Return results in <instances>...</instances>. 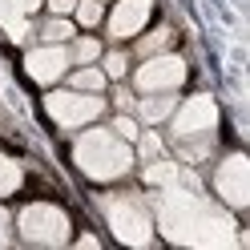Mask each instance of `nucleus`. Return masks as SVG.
I'll return each instance as SVG.
<instances>
[{"instance_id": "1", "label": "nucleus", "mask_w": 250, "mask_h": 250, "mask_svg": "<svg viewBox=\"0 0 250 250\" xmlns=\"http://www.w3.org/2000/svg\"><path fill=\"white\" fill-rule=\"evenodd\" d=\"M158 226L178 246H230L234 242L230 218L218 214L210 202H202L194 190H178V186H162Z\"/></svg>"}, {"instance_id": "2", "label": "nucleus", "mask_w": 250, "mask_h": 250, "mask_svg": "<svg viewBox=\"0 0 250 250\" xmlns=\"http://www.w3.org/2000/svg\"><path fill=\"white\" fill-rule=\"evenodd\" d=\"M73 162L93 182H113L133 169V149L113 129H89L73 142Z\"/></svg>"}, {"instance_id": "3", "label": "nucleus", "mask_w": 250, "mask_h": 250, "mask_svg": "<svg viewBox=\"0 0 250 250\" xmlns=\"http://www.w3.org/2000/svg\"><path fill=\"white\" fill-rule=\"evenodd\" d=\"M101 210H105V222H109V230H113L117 242H125V246H149V238H153V218H149V210H146L137 198H129V194L105 198Z\"/></svg>"}, {"instance_id": "4", "label": "nucleus", "mask_w": 250, "mask_h": 250, "mask_svg": "<svg viewBox=\"0 0 250 250\" xmlns=\"http://www.w3.org/2000/svg\"><path fill=\"white\" fill-rule=\"evenodd\" d=\"M21 238L24 242H37V246H61L69 242V218L61 206H49V202H33V206H24L21 218Z\"/></svg>"}, {"instance_id": "5", "label": "nucleus", "mask_w": 250, "mask_h": 250, "mask_svg": "<svg viewBox=\"0 0 250 250\" xmlns=\"http://www.w3.org/2000/svg\"><path fill=\"white\" fill-rule=\"evenodd\" d=\"M44 109H49V117L61 125V129H81V125L97 121L105 113V101L97 93H81V89H57L44 97Z\"/></svg>"}, {"instance_id": "6", "label": "nucleus", "mask_w": 250, "mask_h": 250, "mask_svg": "<svg viewBox=\"0 0 250 250\" xmlns=\"http://www.w3.org/2000/svg\"><path fill=\"white\" fill-rule=\"evenodd\" d=\"M186 81V61L174 53H153L146 57V65L137 69V89L142 93H169Z\"/></svg>"}, {"instance_id": "7", "label": "nucleus", "mask_w": 250, "mask_h": 250, "mask_svg": "<svg viewBox=\"0 0 250 250\" xmlns=\"http://www.w3.org/2000/svg\"><path fill=\"white\" fill-rule=\"evenodd\" d=\"M174 137H194V133H214L218 125V105L214 97H206V93H198V97H190L186 105H174Z\"/></svg>"}, {"instance_id": "8", "label": "nucleus", "mask_w": 250, "mask_h": 250, "mask_svg": "<svg viewBox=\"0 0 250 250\" xmlns=\"http://www.w3.org/2000/svg\"><path fill=\"white\" fill-rule=\"evenodd\" d=\"M214 190L222 194L234 210H242L246 202H250V162L242 158V153H230V158L218 166V174H214Z\"/></svg>"}, {"instance_id": "9", "label": "nucleus", "mask_w": 250, "mask_h": 250, "mask_svg": "<svg viewBox=\"0 0 250 250\" xmlns=\"http://www.w3.org/2000/svg\"><path fill=\"white\" fill-rule=\"evenodd\" d=\"M24 69H28V77H33V81L53 85V81H61V77H65V69H69V49H61V44H49V41H44L41 49H33V53L24 57Z\"/></svg>"}, {"instance_id": "10", "label": "nucleus", "mask_w": 250, "mask_h": 250, "mask_svg": "<svg viewBox=\"0 0 250 250\" xmlns=\"http://www.w3.org/2000/svg\"><path fill=\"white\" fill-rule=\"evenodd\" d=\"M149 4L153 0H117L113 17H109V33H113L117 41L121 37H137L142 24L149 21Z\"/></svg>"}, {"instance_id": "11", "label": "nucleus", "mask_w": 250, "mask_h": 250, "mask_svg": "<svg viewBox=\"0 0 250 250\" xmlns=\"http://www.w3.org/2000/svg\"><path fill=\"white\" fill-rule=\"evenodd\" d=\"M41 0H0V24L12 41L28 37V12H37Z\"/></svg>"}, {"instance_id": "12", "label": "nucleus", "mask_w": 250, "mask_h": 250, "mask_svg": "<svg viewBox=\"0 0 250 250\" xmlns=\"http://www.w3.org/2000/svg\"><path fill=\"white\" fill-rule=\"evenodd\" d=\"M174 89L169 93H142V105H137V113H142V121H149V125H158V121H166L169 113H174Z\"/></svg>"}, {"instance_id": "13", "label": "nucleus", "mask_w": 250, "mask_h": 250, "mask_svg": "<svg viewBox=\"0 0 250 250\" xmlns=\"http://www.w3.org/2000/svg\"><path fill=\"white\" fill-rule=\"evenodd\" d=\"M178 178H182V169H178V162H162V158H153L149 166H146V186H178Z\"/></svg>"}, {"instance_id": "14", "label": "nucleus", "mask_w": 250, "mask_h": 250, "mask_svg": "<svg viewBox=\"0 0 250 250\" xmlns=\"http://www.w3.org/2000/svg\"><path fill=\"white\" fill-rule=\"evenodd\" d=\"M73 89H81V93H101V89H105V73L93 69V65H81V69L73 73Z\"/></svg>"}, {"instance_id": "15", "label": "nucleus", "mask_w": 250, "mask_h": 250, "mask_svg": "<svg viewBox=\"0 0 250 250\" xmlns=\"http://www.w3.org/2000/svg\"><path fill=\"white\" fill-rule=\"evenodd\" d=\"M21 166L17 162H12V158H4V153H0V198H8L12 190H17V186H21Z\"/></svg>"}, {"instance_id": "16", "label": "nucleus", "mask_w": 250, "mask_h": 250, "mask_svg": "<svg viewBox=\"0 0 250 250\" xmlns=\"http://www.w3.org/2000/svg\"><path fill=\"white\" fill-rule=\"evenodd\" d=\"M97 57H101V44L93 41V37H81V41H73V49H69V61H77V65H93Z\"/></svg>"}, {"instance_id": "17", "label": "nucleus", "mask_w": 250, "mask_h": 250, "mask_svg": "<svg viewBox=\"0 0 250 250\" xmlns=\"http://www.w3.org/2000/svg\"><path fill=\"white\" fill-rule=\"evenodd\" d=\"M41 37L49 41V44H61V41H69V37H73V24H69L65 17H53L49 24L41 28Z\"/></svg>"}, {"instance_id": "18", "label": "nucleus", "mask_w": 250, "mask_h": 250, "mask_svg": "<svg viewBox=\"0 0 250 250\" xmlns=\"http://www.w3.org/2000/svg\"><path fill=\"white\" fill-rule=\"evenodd\" d=\"M166 44H169V28H158V33H149L142 44H137V53H142V57H153V53H166Z\"/></svg>"}, {"instance_id": "19", "label": "nucleus", "mask_w": 250, "mask_h": 250, "mask_svg": "<svg viewBox=\"0 0 250 250\" xmlns=\"http://www.w3.org/2000/svg\"><path fill=\"white\" fill-rule=\"evenodd\" d=\"M73 12H77V21H81V24H97L101 21V0H77Z\"/></svg>"}, {"instance_id": "20", "label": "nucleus", "mask_w": 250, "mask_h": 250, "mask_svg": "<svg viewBox=\"0 0 250 250\" xmlns=\"http://www.w3.org/2000/svg\"><path fill=\"white\" fill-rule=\"evenodd\" d=\"M137 153H142L146 162L162 158V137H158V133H137Z\"/></svg>"}, {"instance_id": "21", "label": "nucleus", "mask_w": 250, "mask_h": 250, "mask_svg": "<svg viewBox=\"0 0 250 250\" xmlns=\"http://www.w3.org/2000/svg\"><path fill=\"white\" fill-rule=\"evenodd\" d=\"M113 133L121 137V142H133V137H137V121L133 117H117L113 121Z\"/></svg>"}, {"instance_id": "22", "label": "nucleus", "mask_w": 250, "mask_h": 250, "mask_svg": "<svg viewBox=\"0 0 250 250\" xmlns=\"http://www.w3.org/2000/svg\"><path fill=\"white\" fill-rule=\"evenodd\" d=\"M101 73H105V77H113V81H117V77H125V57H121V53H109Z\"/></svg>"}, {"instance_id": "23", "label": "nucleus", "mask_w": 250, "mask_h": 250, "mask_svg": "<svg viewBox=\"0 0 250 250\" xmlns=\"http://www.w3.org/2000/svg\"><path fill=\"white\" fill-rule=\"evenodd\" d=\"M77 0H49V8H53V17H65V12H73Z\"/></svg>"}, {"instance_id": "24", "label": "nucleus", "mask_w": 250, "mask_h": 250, "mask_svg": "<svg viewBox=\"0 0 250 250\" xmlns=\"http://www.w3.org/2000/svg\"><path fill=\"white\" fill-rule=\"evenodd\" d=\"M0 246H8V214L0 210Z\"/></svg>"}]
</instances>
